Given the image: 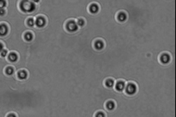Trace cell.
Returning a JSON list of instances; mask_svg holds the SVG:
<instances>
[{"label":"cell","mask_w":176,"mask_h":117,"mask_svg":"<svg viewBox=\"0 0 176 117\" xmlns=\"http://www.w3.org/2000/svg\"><path fill=\"white\" fill-rule=\"evenodd\" d=\"M158 60L163 65H168L174 61V53L163 52L159 55Z\"/></svg>","instance_id":"1"},{"label":"cell","mask_w":176,"mask_h":117,"mask_svg":"<svg viewBox=\"0 0 176 117\" xmlns=\"http://www.w3.org/2000/svg\"><path fill=\"white\" fill-rule=\"evenodd\" d=\"M138 87L137 84L133 82L127 83L124 92L127 96L132 97L135 96L138 93Z\"/></svg>","instance_id":"2"},{"label":"cell","mask_w":176,"mask_h":117,"mask_svg":"<svg viewBox=\"0 0 176 117\" xmlns=\"http://www.w3.org/2000/svg\"><path fill=\"white\" fill-rule=\"evenodd\" d=\"M19 8L22 12L31 13L34 11L35 9L34 3L28 1H22L19 4Z\"/></svg>","instance_id":"3"},{"label":"cell","mask_w":176,"mask_h":117,"mask_svg":"<svg viewBox=\"0 0 176 117\" xmlns=\"http://www.w3.org/2000/svg\"><path fill=\"white\" fill-rule=\"evenodd\" d=\"M129 16L128 12L124 9H121L117 12L116 19L117 22L120 23H123L128 20Z\"/></svg>","instance_id":"4"},{"label":"cell","mask_w":176,"mask_h":117,"mask_svg":"<svg viewBox=\"0 0 176 117\" xmlns=\"http://www.w3.org/2000/svg\"><path fill=\"white\" fill-rule=\"evenodd\" d=\"M126 81L123 79L116 80L114 89L117 92L123 93L124 92L126 84Z\"/></svg>","instance_id":"5"},{"label":"cell","mask_w":176,"mask_h":117,"mask_svg":"<svg viewBox=\"0 0 176 117\" xmlns=\"http://www.w3.org/2000/svg\"><path fill=\"white\" fill-rule=\"evenodd\" d=\"M116 80L112 77H109L104 80L103 85L105 88L107 89H113L114 88Z\"/></svg>","instance_id":"6"},{"label":"cell","mask_w":176,"mask_h":117,"mask_svg":"<svg viewBox=\"0 0 176 117\" xmlns=\"http://www.w3.org/2000/svg\"><path fill=\"white\" fill-rule=\"evenodd\" d=\"M104 108L109 112H112L116 108V103L113 99L107 100L105 102L104 105Z\"/></svg>","instance_id":"7"},{"label":"cell","mask_w":176,"mask_h":117,"mask_svg":"<svg viewBox=\"0 0 176 117\" xmlns=\"http://www.w3.org/2000/svg\"><path fill=\"white\" fill-rule=\"evenodd\" d=\"M78 27L77 23L73 20L68 21L66 26L67 30L70 32L76 31L77 30Z\"/></svg>","instance_id":"8"},{"label":"cell","mask_w":176,"mask_h":117,"mask_svg":"<svg viewBox=\"0 0 176 117\" xmlns=\"http://www.w3.org/2000/svg\"><path fill=\"white\" fill-rule=\"evenodd\" d=\"M9 28L8 25L5 24H0V37H4L8 33Z\"/></svg>","instance_id":"9"},{"label":"cell","mask_w":176,"mask_h":117,"mask_svg":"<svg viewBox=\"0 0 176 117\" xmlns=\"http://www.w3.org/2000/svg\"><path fill=\"white\" fill-rule=\"evenodd\" d=\"M105 43L103 41L101 40H96L94 43V47L95 49L98 51H101L105 47Z\"/></svg>","instance_id":"10"},{"label":"cell","mask_w":176,"mask_h":117,"mask_svg":"<svg viewBox=\"0 0 176 117\" xmlns=\"http://www.w3.org/2000/svg\"><path fill=\"white\" fill-rule=\"evenodd\" d=\"M46 24V20L43 17H39L35 21V25L38 28H42Z\"/></svg>","instance_id":"11"},{"label":"cell","mask_w":176,"mask_h":117,"mask_svg":"<svg viewBox=\"0 0 176 117\" xmlns=\"http://www.w3.org/2000/svg\"><path fill=\"white\" fill-rule=\"evenodd\" d=\"M8 59L10 62L15 63L18 60V55L15 52L11 53L8 55Z\"/></svg>","instance_id":"12"},{"label":"cell","mask_w":176,"mask_h":117,"mask_svg":"<svg viewBox=\"0 0 176 117\" xmlns=\"http://www.w3.org/2000/svg\"><path fill=\"white\" fill-rule=\"evenodd\" d=\"M28 76V74L25 70L19 71L18 73L17 77L19 79L24 80L26 79Z\"/></svg>","instance_id":"13"},{"label":"cell","mask_w":176,"mask_h":117,"mask_svg":"<svg viewBox=\"0 0 176 117\" xmlns=\"http://www.w3.org/2000/svg\"><path fill=\"white\" fill-rule=\"evenodd\" d=\"M89 10L91 13L93 14H97L99 11V6L97 4H93L90 6Z\"/></svg>","instance_id":"14"},{"label":"cell","mask_w":176,"mask_h":117,"mask_svg":"<svg viewBox=\"0 0 176 117\" xmlns=\"http://www.w3.org/2000/svg\"><path fill=\"white\" fill-rule=\"evenodd\" d=\"M33 35L30 32H27L24 36V39L27 42H30L33 40Z\"/></svg>","instance_id":"15"},{"label":"cell","mask_w":176,"mask_h":117,"mask_svg":"<svg viewBox=\"0 0 176 117\" xmlns=\"http://www.w3.org/2000/svg\"><path fill=\"white\" fill-rule=\"evenodd\" d=\"M5 74L8 76H11L14 73V68L12 66H8L6 68L5 70Z\"/></svg>","instance_id":"16"},{"label":"cell","mask_w":176,"mask_h":117,"mask_svg":"<svg viewBox=\"0 0 176 117\" xmlns=\"http://www.w3.org/2000/svg\"><path fill=\"white\" fill-rule=\"evenodd\" d=\"M93 117H106V114L103 110H97L94 113Z\"/></svg>","instance_id":"17"},{"label":"cell","mask_w":176,"mask_h":117,"mask_svg":"<svg viewBox=\"0 0 176 117\" xmlns=\"http://www.w3.org/2000/svg\"><path fill=\"white\" fill-rule=\"evenodd\" d=\"M27 24L29 27H33L35 25V21L33 18H29L27 20Z\"/></svg>","instance_id":"18"},{"label":"cell","mask_w":176,"mask_h":117,"mask_svg":"<svg viewBox=\"0 0 176 117\" xmlns=\"http://www.w3.org/2000/svg\"><path fill=\"white\" fill-rule=\"evenodd\" d=\"M76 23L78 26L81 27L83 26L85 24L84 20L82 19H79Z\"/></svg>","instance_id":"19"},{"label":"cell","mask_w":176,"mask_h":117,"mask_svg":"<svg viewBox=\"0 0 176 117\" xmlns=\"http://www.w3.org/2000/svg\"><path fill=\"white\" fill-rule=\"evenodd\" d=\"M8 53V51L7 50L4 49L0 53V54L2 57H5L7 56Z\"/></svg>","instance_id":"20"},{"label":"cell","mask_w":176,"mask_h":117,"mask_svg":"<svg viewBox=\"0 0 176 117\" xmlns=\"http://www.w3.org/2000/svg\"><path fill=\"white\" fill-rule=\"evenodd\" d=\"M7 5V3L5 1H0V9L4 8Z\"/></svg>","instance_id":"21"},{"label":"cell","mask_w":176,"mask_h":117,"mask_svg":"<svg viewBox=\"0 0 176 117\" xmlns=\"http://www.w3.org/2000/svg\"><path fill=\"white\" fill-rule=\"evenodd\" d=\"M6 14V11L4 9H0V16H4Z\"/></svg>","instance_id":"22"},{"label":"cell","mask_w":176,"mask_h":117,"mask_svg":"<svg viewBox=\"0 0 176 117\" xmlns=\"http://www.w3.org/2000/svg\"><path fill=\"white\" fill-rule=\"evenodd\" d=\"M6 117H17L16 114L14 113H10L8 114Z\"/></svg>","instance_id":"23"},{"label":"cell","mask_w":176,"mask_h":117,"mask_svg":"<svg viewBox=\"0 0 176 117\" xmlns=\"http://www.w3.org/2000/svg\"><path fill=\"white\" fill-rule=\"evenodd\" d=\"M4 45L1 42H0V53L4 49Z\"/></svg>","instance_id":"24"}]
</instances>
